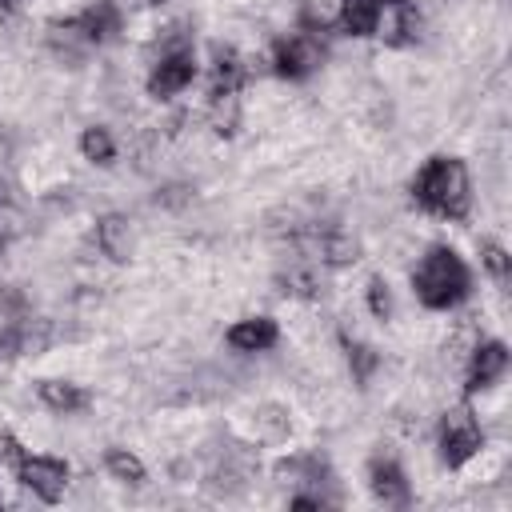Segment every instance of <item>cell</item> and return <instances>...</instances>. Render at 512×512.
Returning a JSON list of instances; mask_svg holds the SVG:
<instances>
[{
    "mask_svg": "<svg viewBox=\"0 0 512 512\" xmlns=\"http://www.w3.org/2000/svg\"><path fill=\"white\" fill-rule=\"evenodd\" d=\"M244 76H248L244 56H240L236 48H228V44H216V48H212V96H220V92H240Z\"/></svg>",
    "mask_w": 512,
    "mask_h": 512,
    "instance_id": "cell-11",
    "label": "cell"
},
{
    "mask_svg": "<svg viewBox=\"0 0 512 512\" xmlns=\"http://www.w3.org/2000/svg\"><path fill=\"white\" fill-rule=\"evenodd\" d=\"M76 24H80V32L88 36V44H104V40H112L116 32H120V8L116 4H108V0H96V4H88L80 16H72Z\"/></svg>",
    "mask_w": 512,
    "mask_h": 512,
    "instance_id": "cell-12",
    "label": "cell"
},
{
    "mask_svg": "<svg viewBox=\"0 0 512 512\" xmlns=\"http://www.w3.org/2000/svg\"><path fill=\"white\" fill-rule=\"evenodd\" d=\"M152 4H160V0H152Z\"/></svg>",
    "mask_w": 512,
    "mask_h": 512,
    "instance_id": "cell-27",
    "label": "cell"
},
{
    "mask_svg": "<svg viewBox=\"0 0 512 512\" xmlns=\"http://www.w3.org/2000/svg\"><path fill=\"white\" fill-rule=\"evenodd\" d=\"M344 348H348V368H352V380L364 388V384H368V376L376 372L380 356H376L368 344H356V340H344Z\"/></svg>",
    "mask_w": 512,
    "mask_h": 512,
    "instance_id": "cell-19",
    "label": "cell"
},
{
    "mask_svg": "<svg viewBox=\"0 0 512 512\" xmlns=\"http://www.w3.org/2000/svg\"><path fill=\"white\" fill-rule=\"evenodd\" d=\"M480 448H484V432H480L476 412L468 404L448 408L440 420V460L448 468H464Z\"/></svg>",
    "mask_w": 512,
    "mask_h": 512,
    "instance_id": "cell-3",
    "label": "cell"
},
{
    "mask_svg": "<svg viewBox=\"0 0 512 512\" xmlns=\"http://www.w3.org/2000/svg\"><path fill=\"white\" fill-rule=\"evenodd\" d=\"M0 308L16 316V312L24 308V300H20V292H16V288H4V292H0Z\"/></svg>",
    "mask_w": 512,
    "mask_h": 512,
    "instance_id": "cell-26",
    "label": "cell"
},
{
    "mask_svg": "<svg viewBox=\"0 0 512 512\" xmlns=\"http://www.w3.org/2000/svg\"><path fill=\"white\" fill-rule=\"evenodd\" d=\"M192 80H196V60H192V52H172V56H160V60H156V68H152V76H148V92H152L156 100H168V96L184 92Z\"/></svg>",
    "mask_w": 512,
    "mask_h": 512,
    "instance_id": "cell-6",
    "label": "cell"
},
{
    "mask_svg": "<svg viewBox=\"0 0 512 512\" xmlns=\"http://www.w3.org/2000/svg\"><path fill=\"white\" fill-rule=\"evenodd\" d=\"M412 288H416V300H420L424 308H456V304L468 296V288H472V272H468V264L456 256V248L436 244V248H428L424 260L416 264Z\"/></svg>",
    "mask_w": 512,
    "mask_h": 512,
    "instance_id": "cell-2",
    "label": "cell"
},
{
    "mask_svg": "<svg viewBox=\"0 0 512 512\" xmlns=\"http://www.w3.org/2000/svg\"><path fill=\"white\" fill-rule=\"evenodd\" d=\"M104 468H108L116 480H124V484H140V480H144V464H140V456H132L128 448H112V452L104 456Z\"/></svg>",
    "mask_w": 512,
    "mask_h": 512,
    "instance_id": "cell-17",
    "label": "cell"
},
{
    "mask_svg": "<svg viewBox=\"0 0 512 512\" xmlns=\"http://www.w3.org/2000/svg\"><path fill=\"white\" fill-rule=\"evenodd\" d=\"M508 368V348L500 340H488V344H476L472 348V360H468V392H480V388H492Z\"/></svg>",
    "mask_w": 512,
    "mask_h": 512,
    "instance_id": "cell-8",
    "label": "cell"
},
{
    "mask_svg": "<svg viewBox=\"0 0 512 512\" xmlns=\"http://www.w3.org/2000/svg\"><path fill=\"white\" fill-rule=\"evenodd\" d=\"M480 260H484V268L492 272V280H500V284H504V280L512 276V260H508V252H504L500 244L484 240V244H480Z\"/></svg>",
    "mask_w": 512,
    "mask_h": 512,
    "instance_id": "cell-20",
    "label": "cell"
},
{
    "mask_svg": "<svg viewBox=\"0 0 512 512\" xmlns=\"http://www.w3.org/2000/svg\"><path fill=\"white\" fill-rule=\"evenodd\" d=\"M0 248H4V240H0Z\"/></svg>",
    "mask_w": 512,
    "mask_h": 512,
    "instance_id": "cell-28",
    "label": "cell"
},
{
    "mask_svg": "<svg viewBox=\"0 0 512 512\" xmlns=\"http://www.w3.org/2000/svg\"><path fill=\"white\" fill-rule=\"evenodd\" d=\"M16 236H24V212H20L16 204L0 200V240L8 244V240H16Z\"/></svg>",
    "mask_w": 512,
    "mask_h": 512,
    "instance_id": "cell-22",
    "label": "cell"
},
{
    "mask_svg": "<svg viewBox=\"0 0 512 512\" xmlns=\"http://www.w3.org/2000/svg\"><path fill=\"white\" fill-rule=\"evenodd\" d=\"M208 124H212L216 136H232V132L240 128V96H236V92H220V96H212Z\"/></svg>",
    "mask_w": 512,
    "mask_h": 512,
    "instance_id": "cell-15",
    "label": "cell"
},
{
    "mask_svg": "<svg viewBox=\"0 0 512 512\" xmlns=\"http://www.w3.org/2000/svg\"><path fill=\"white\" fill-rule=\"evenodd\" d=\"M12 356H20V320L8 324V328H0V364L12 360Z\"/></svg>",
    "mask_w": 512,
    "mask_h": 512,
    "instance_id": "cell-24",
    "label": "cell"
},
{
    "mask_svg": "<svg viewBox=\"0 0 512 512\" xmlns=\"http://www.w3.org/2000/svg\"><path fill=\"white\" fill-rule=\"evenodd\" d=\"M24 456H28V452L20 448V440H16V436H0V464H8V468L16 472Z\"/></svg>",
    "mask_w": 512,
    "mask_h": 512,
    "instance_id": "cell-25",
    "label": "cell"
},
{
    "mask_svg": "<svg viewBox=\"0 0 512 512\" xmlns=\"http://www.w3.org/2000/svg\"><path fill=\"white\" fill-rule=\"evenodd\" d=\"M368 484H372V496L384 508H404L412 500V488H408V480H404L396 460H372L368 464Z\"/></svg>",
    "mask_w": 512,
    "mask_h": 512,
    "instance_id": "cell-7",
    "label": "cell"
},
{
    "mask_svg": "<svg viewBox=\"0 0 512 512\" xmlns=\"http://www.w3.org/2000/svg\"><path fill=\"white\" fill-rule=\"evenodd\" d=\"M320 56H324L320 40L300 32V36H288V40H280L272 48V72L284 76V80H304V76H312L320 68Z\"/></svg>",
    "mask_w": 512,
    "mask_h": 512,
    "instance_id": "cell-5",
    "label": "cell"
},
{
    "mask_svg": "<svg viewBox=\"0 0 512 512\" xmlns=\"http://www.w3.org/2000/svg\"><path fill=\"white\" fill-rule=\"evenodd\" d=\"M312 248H316V256H320L324 264H336V268H340V264H352L356 252H360L356 240H352V236H340V232H324V236H316Z\"/></svg>",
    "mask_w": 512,
    "mask_h": 512,
    "instance_id": "cell-16",
    "label": "cell"
},
{
    "mask_svg": "<svg viewBox=\"0 0 512 512\" xmlns=\"http://www.w3.org/2000/svg\"><path fill=\"white\" fill-rule=\"evenodd\" d=\"M412 196L424 212L440 216V220H464L468 204H472V184H468V168L456 156H432L416 180H412Z\"/></svg>",
    "mask_w": 512,
    "mask_h": 512,
    "instance_id": "cell-1",
    "label": "cell"
},
{
    "mask_svg": "<svg viewBox=\"0 0 512 512\" xmlns=\"http://www.w3.org/2000/svg\"><path fill=\"white\" fill-rule=\"evenodd\" d=\"M384 0H340V28L348 36H372Z\"/></svg>",
    "mask_w": 512,
    "mask_h": 512,
    "instance_id": "cell-13",
    "label": "cell"
},
{
    "mask_svg": "<svg viewBox=\"0 0 512 512\" xmlns=\"http://www.w3.org/2000/svg\"><path fill=\"white\" fill-rule=\"evenodd\" d=\"M96 244H100V252H104L108 260L124 264V260L132 256V224H128V216H120V212L100 216V224H96Z\"/></svg>",
    "mask_w": 512,
    "mask_h": 512,
    "instance_id": "cell-10",
    "label": "cell"
},
{
    "mask_svg": "<svg viewBox=\"0 0 512 512\" xmlns=\"http://www.w3.org/2000/svg\"><path fill=\"white\" fill-rule=\"evenodd\" d=\"M276 340H280V328H276L272 316H248V320H236V324L228 328V344H232L236 352H264V348H272Z\"/></svg>",
    "mask_w": 512,
    "mask_h": 512,
    "instance_id": "cell-9",
    "label": "cell"
},
{
    "mask_svg": "<svg viewBox=\"0 0 512 512\" xmlns=\"http://www.w3.org/2000/svg\"><path fill=\"white\" fill-rule=\"evenodd\" d=\"M80 152H84V160H92V164H112L116 144H112V136H108L104 128H84V136H80Z\"/></svg>",
    "mask_w": 512,
    "mask_h": 512,
    "instance_id": "cell-18",
    "label": "cell"
},
{
    "mask_svg": "<svg viewBox=\"0 0 512 512\" xmlns=\"http://www.w3.org/2000/svg\"><path fill=\"white\" fill-rule=\"evenodd\" d=\"M16 476L24 480V488H32L44 504H60L68 492V464L56 456H24Z\"/></svg>",
    "mask_w": 512,
    "mask_h": 512,
    "instance_id": "cell-4",
    "label": "cell"
},
{
    "mask_svg": "<svg viewBox=\"0 0 512 512\" xmlns=\"http://www.w3.org/2000/svg\"><path fill=\"white\" fill-rule=\"evenodd\" d=\"M368 312L376 320H388V312H392V292H388V284L380 276L368 280Z\"/></svg>",
    "mask_w": 512,
    "mask_h": 512,
    "instance_id": "cell-21",
    "label": "cell"
},
{
    "mask_svg": "<svg viewBox=\"0 0 512 512\" xmlns=\"http://www.w3.org/2000/svg\"><path fill=\"white\" fill-rule=\"evenodd\" d=\"M40 400H44V408H52L60 416L88 408V392L80 384H68V380H40Z\"/></svg>",
    "mask_w": 512,
    "mask_h": 512,
    "instance_id": "cell-14",
    "label": "cell"
},
{
    "mask_svg": "<svg viewBox=\"0 0 512 512\" xmlns=\"http://www.w3.org/2000/svg\"><path fill=\"white\" fill-rule=\"evenodd\" d=\"M280 284L292 296H316V276L312 272H288V276H280Z\"/></svg>",
    "mask_w": 512,
    "mask_h": 512,
    "instance_id": "cell-23",
    "label": "cell"
}]
</instances>
